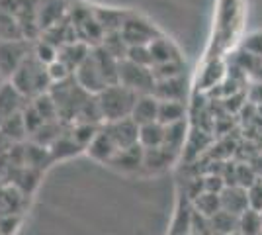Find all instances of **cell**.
I'll list each match as a JSON object with an SVG mask.
<instances>
[{
	"label": "cell",
	"mask_w": 262,
	"mask_h": 235,
	"mask_svg": "<svg viewBox=\"0 0 262 235\" xmlns=\"http://www.w3.org/2000/svg\"><path fill=\"white\" fill-rule=\"evenodd\" d=\"M258 235H262V231H260V233H258Z\"/></svg>",
	"instance_id": "c3c4849f"
},
{
	"label": "cell",
	"mask_w": 262,
	"mask_h": 235,
	"mask_svg": "<svg viewBox=\"0 0 262 235\" xmlns=\"http://www.w3.org/2000/svg\"><path fill=\"white\" fill-rule=\"evenodd\" d=\"M174 151L166 149L164 145L161 147H153V149H145L143 153V170L149 173V175H157V173H163L170 167L176 161Z\"/></svg>",
	"instance_id": "9a60e30c"
},
{
	"label": "cell",
	"mask_w": 262,
	"mask_h": 235,
	"mask_svg": "<svg viewBox=\"0 0 262 235\" xmlns=\"http://www.w3.org/2000/svg\"><path fill=\"white\" fill-rule=\"evenodd\" d=\"M10 82L26 100H33L35 96L49 92L51 84H53L47 65H43L33 53H30L28 59L20 65V69L12 75Z\"/></svg>",
	"instance_id": "6da1fadb"
},
{
	"label": "cell",
	"mask_w": 262,
	"mask_h": 235,
	"mask_svg": "<svg viewBox=\"0 0 262 235\" xmlns=\"http://www.w3.org/2000/svg\"><path fill=\"white\" fill-rule=\"evenodd\" d=\"M22 116H24V123H26V130H28V135H32L39 125H43V118L37 114V110L32 106V102L30 104H26L22 110Z\"/></svg>",
	"instance_id": "8d00e7d4"
},
{
	"label": "cell",
	"mask_w": 262,
	"mask_h": 235,
	"mask_svg": "<svg viewBox=\"0 0 262 235\" xmlns=\"http://www.w3.org/2000/svg\"><path fill=\"white\" fill-rule=\"evenodd\" d=\"M100 123H90V122H75L69 125V134L73 135V139L77 141L82 149H86L90 145V141L96 137L100 132Z\"/></svg>",
	"instance_id": "484cf974"
},
{
	"label": "cell",
	"mask_w": 262,
	"mask_h": 235,
	"mask_svg": "<svg viewBox=\"0 0 262 235\" xmlns=\"http://www.w3.org/2000/svg\"><path fill=\"white\" fill-rule=\"evenodd\" d=\"M121 37L125 39V44L129 45H149L151 41H155L161 34V30L155 26L151 20H147L141 14L129 12L127 18L123 20L120 28Z\"/></svg>",
	"instance_id": "277c9868"
},
{
	"label": "cell",
	"mask_w": 262,
	"mask_h": 235,
	"mask_svg": "<svg viewBox=\"0 0 262 235\" xmlns=\"http://www.w3.org/2000/svg\"><path fill=\"white\" fill-rule=\"evenodd\" d=\"M82 151H84V149L73 139V135L69 134V130H67L65 134L61 135L57 141H53L51 147H49V153H51L53 163L55 161H67V159H71V157H77L78 153H82Z\"/></svg>",
	"instance_id": "44dd1931"
},
{
	"label": "cell",
	"mask_w": 262,
	"mask_h": 235,
	"mask_svg": "<svg viewBox=\"0 0 262 235\" xmlns=\"http://www.w3.org/2000/svg\"><path fill=\"white\" fill-rule=\"evenodd\" d=\"M32 53V45L28 39H4L0 41V75L4 80H10L12 75L20 69L28 55Z\"/></svg>",
	"instance_id": "8992f818"
},
{
	"label": "cell",
	"mask_w": 262,
	"mask_h": 235,
	"mask_svg": "<svg viewBox=\"0 0 262 235\" xmlns=\"http://www.w3.org/2000/svg\"><path fill=\"white\" fill-rule=\"evenodd\" d=\"M69 8L63 0H39L37 2V28L39 34L53 28L55 24L65 20Z\"/></svg>",
	"instance_id": "30bf717a"
},
{
	"label": "cell",
	"mask_w": 262,
	"mask_h": 235,
	"mask_svg": "<svg viewBox=\"0 0 262 235\" xmlns=\"http://www.w3.org/2000/svg\"><path fill=\"white\" fill-rule=\"evenodd\" d=\"M49 94H51V98L57 104L59 120L63 123H67V125H71V123L77 120L80 108L92 96V94H88L86 90H82L78 87L75 77H69L65 80L53 82L51 89H49Z\"/></svg>",
	"instance_id": "7a4b0ae2"
},
{
	"label": "cell",
	"mask_w": 262,
	"mask_h": 235,
	"mask_svg": "<svg viewBox=\"0 0 262 235\" xmlns=\"http://www.w3.org/2000/svg\"><path fill=\"white\" fill-rule=\"evenodd\" d=\"M251 100L254 102V104H258V106L262 104V82H256V84L252 87V90H251Z\"/></svg>",
	"instance_id": "7bdbcfd3"
},
{
	"label": "cell",
	"mask_w": 262,
	"mask_h": 235,
	"mask_svg": "<svg viewBox=\"0 0 262 235\" xmlns=\"http://www.w3.org/2000/svg\"><path fill=\"white\" fill-rule=\"evenodd\" d=\"M24 157H26V165L30 168H33V170H37V173L47 168L53 163L51 153H49V147L37 145V143H32V141L24 149Z\"/></svg>",
	"instance_id": "7402d4cb"
},
{
	"label": "cell",
	"mask_w": 262,
	"mask_h": 235,
	"mask_svg": "<svg viewBox=\"0 0 262 235\" xmlns=\"http://www.w3.org/2000/svg\"><path fill=\"white\" fill-rule=\"evenodd\" d=\"M227 184H225V180L221 179V177H208V179L204 180V190L208 192H217V194H221L223 192V188H225Z\"/></svg>",
	"instance_id": "b9f144b4"
},
{
	"label": "cell",
	"mask_w": 262,
	"mask_h": 235,
	"mask_svg": "<svg viewBox=\"0 0 262 235\" xmlns=\"http://www.w3.org/2000/svg\"><path fill=\"white\" fill-rule=\"evenodd\" d=\"M84 153H86L92 161H96L100 165H108L110 161H112V157L118 153V145L114 143V139L110 137V134L104 130V127H100V132L96 134V137L90 141V145L84 149Z\"/></svg>",
	"instance_id": "7c38bea8"
},
{
	"label": "cell",
	"mask_w": 262,
	"mask_h": 235,
	"mask_svg": "<svg viewBox=\"0 0 262 235\" xmlns=\"http://www.w3.org/2000/svg\"><path fill=\"white\" fill-rule=\"evenodd\" d=\"M239 225V216L225 210H219L215 216L209 218V233L211 235H227L237 231Z\"/></svg>",
	"instance_id": "d4e9b609"
},
{
	"label": "cell",
	"mask_w": 262,
	"mask_h": 235,
	"mask_svg": "<svg viewBox=\"0 0 262 235\" xmlns=\"http://www.w3.org/2000/svg\"><path fill=\"white\" fill-rule=\"evenodd\" d=\"M47 71H49V77H51V82H59V80H65V78L73 77V73L57 59L51 65H47Z\"/></svg>",
	"instance_id": "60d3db41"
},
{
	"label": "cell",
	"mask_w": 262,
	"mask_h": 235,
	"mask_svg": "<svg viewBox=\"0 0 262 235\" xmlns=\"http://www.w3.org/2000/svg\"><path fill=\"white\" fill-rule=\"evenodd\" d=\"M102 127L110 134V137L114 139V143L118 145V149H125V147L139 143V125L133 122L131 118L102 123Z\"/></svg>",
	"instance_id": "ba28073f"
},
{
	"label": "cell",
	"mask_w": 262,
	"mask_h": 235,
	"mask_svg": "<svg viewBox=\"0 0 262 235\" xmlns=\"http://www.w3.org/2000/svg\"><path fill=\"white\" fill-rule=\"evenodd\" d=\"M137 96L139 94H135L133 90L125 89L120 82L118 84H110L100 94H96V100H98V108L104 123L123 120V118H131V112H133V106L137 102Z\"/></svg>",
	"instance_id": "3957f363"
},
{
	"label": "cell",
	"mask_w": 262,
	"mask_h": 235,
	"mask_svg": "<svg viewBox=\"0 0 262 235\" xmlns=\"http://www.w3.org/2000/svg\"><path fill=\"white\" fill-rule=\"evenodd\" d=\"M186 118V104L184 102L174 100H159V114H157V122L163 125L182 122Z\"/></svg>",
	"instance_id": "603a6c76"
},
{
	"label": "cell",
	"mask_w": 262,
	"mask_h": 235,
	"mask_svg": "<svg viewBox=\"0 0 262 235\" xmlns=\"http://www.w3.org/2000/svg\"><path fill=\"white\" fill-rule=\"evenodd\" d=\"M151 69H153L155 80H164V78H174L186 75L184 59H180V61H168V63H161V65H153Z\"/></svg>",
	"instance_id": "836d02e7"
},
{
	"label": "cell",
	"mask_w": 262,
	"mask_h": 235,
	"mask_svg": "<svg viewBox=\"0 0 262 235\" xmlns=\"http://www.w3.org/2000/svg\"><path fill=\"white\" fill-rule=\"evenodd\" d=\"M164 143V125L161 122H151L139 125V145L143 149H153Z\"/></svg>",
	"instance_id": "cb8c5ba5"
},
{
	"label": "cell",
	"mask_w": 262,
	"mask_h": 235,
	"mask_svg": "<svg viewBox=\"0 0 262 235\" xmlns=\"http://www.w3.org/2000/svg\"><path fill=\"white\" fill-rule=\"evenodd\" d=\"M92 14H94V18L98 20L100 26H102L104 34H108V32H118V30H120L121 24H123V20L127 18L129 12L120 10V8L94 6V8H92Z\"/></svg>",
	"instance_id": "ffe728a7"
},
{
	"label": "cell",
	"mask_w": 262,
	"mask_h": 235,
	"mask_svg": "<svg viewBox=\"0 0 262 235\" xmlns=\"http://www.w3.org/2000/svg\"><path fill=\"white\" fill-rule=\"evenodd\" d=\"M221 210L231 212L235 216H241L245 210H249V196L247 188L235 184V186H225L221 192Z\"/></svg>",
	"instance_id": "e0dca14e"
},
{
	"label": "cell",
	"mask_w": 262,
	"mask_h": 235,
	"mask_svg": "<svg viewBox=\"0 0 262 235\" xmlns=\"http://www.w3.org/2000/svg\"><path fill=\"white\" fill-rule=\"evenodd\" d=\"M254 78H256V82H262V65H260V69L256 71V75H254Z\"/></svg>",
	"instance_id": "ee69618b"
},
{
	"label": "cell",
	"mask_w": 262,
	"mask_h": 235,
	"mask_svg": "<svg viewBox=\"0 0 262 235\" xmlns=\"http://www.w3.org/2000/svg\"><path fill=\"white\" fill-rule=\"evenodd\" d=\"M0 132L10 139L12 143H18V141H24L28 137V130H26V123H24V116L22 112L10 116L6 122L0 125Z\"/></svg>",
	"instance_id": "83f0119b"
},
{
	"label": "cell",
	"mask_w": 262,
	"mask_h": 235,
	"mask_svg": "<svg viewBox=\"0 0 262 235\" xmlns=\"http://www.w3.org/2000/svg\"><path fill=\"white\" fill-rule=\"evenodd\" d=\"M143 149L139 143L137 145L125 147V149H118V153L112 157V161L108 163V167H112L118 173L123 175H135L143 170Z\"/></svg>",
	"instance_id": "9c48e42d"
},
{
	"label": "cell",
	"mask_w": 262,
	"mask_h": 235,
	"mask_svg": "<svg viewBox=\"0 0 262 235\" xmlns=\"http://www.w3.org/2000/svg\"><path fill=\"white\" fill-rule=\"evenodd\" d=\"M2 82H4V78H2V75H0V84H2Z\"/></svg>",
	"instance_id": "7dc6e473"
},
{
	"label": "cell",
	"mask_w": 262,
	"mask_h": 235,
	"mask_svg": "<svg viewBox=\"0 0 262 235\" xmlns=\"http://www.w3.org/2000/svg\"><path fill=\"white\" fill-rule=\"evenodd\" d=\"M90 51H92L90 45L84 44V41L75 39V41H69V44H65L63 47H59V55H57V59H59V61H61V63L75 75V71H77V69L86 61L88 57H90Z\"/></svg>",
	"instance_id": "5bb4252c"
},
{
	"label": "cell",
	"mask_w": 262,
	"mask_h": 235,
	"mask_svg": "<svg viewBox=\"0 0 262 235\" xmlns=\"http://www.w3.org/2000/svg\"><path fill=\"white\" fill-rule=\"evenodd\" d=\"M157 114H159V100L153 94H139L131 112V120L137 125H145V123L157 122Z\"/></svg>",
	"instance_id": "ac0fdd59"
},
{
	"label": "cell",
	"mask_w": 262,
	"mask_h": 235,
	"mask_svg": "<svg viewBox=\"0 0 262 235\" xmlns=\"http://www.w3.org/2000/svg\"><path fill=\"white\" fill-rule=\"evenodd\" d=\"M73 77H75V80L78 82V87L82 90H86L88 94H92V96H96V94H100L106 87H110L108 82H106V78L102 77L100 69L96 67L94 59H92V51H90V57H88L86 61L75 71Z\"/></svg>",
	"instance_id": "52a82bcc"
},
{
	"label": "cell",
	"mask_w": 262,
	"mask_h": 235,
	"mask_svg": "<svg viewBox=\"0 0 262 235\" xmlns=\"http://www.w3.org/2000/svg\"><path fill=\"white\" fill-rule=\"evenodd\" d=\"M247 196H249V208L262 212V179H256L247 188Z\"/></svg>",
	"instance_id": "f35d334b"
},
{
	"label": "cell",
	"mask_w": 262,
	"mask_h": 235,
	"mask_svg": "<svg viewBox=\"0 0 262 235\" xmlns=\"http://www.w3.org/2000/svg\"><path fill=\"white\" fill-rule=\"evenodd\" d=\"M192 208L202 213V216L211 218V216H215L221 210V194L204 190L198 198H194V206Z\"/></svg>",
	"instance_id": "4316f807"
},
{
	"label": "cell",
	"mask_w": 262,
	"mask_h": 235,
	"mask_svg": "<svg viewBox=\"0 0 262 235\" xmlns=\"http://www.w3.org/2000/svg\"><path fill=\"white\" fill-rule=\"evenodd\" d=\"M32 102V106L37 110V114L43 118V122H55V120H59V112H57V104L55 100L51 98V94L49 92H45V94H39V96H35Z\"/></svg>",
	"instance_id": "d6a6232c"
},
{
	"label": "cell",
	"mask_w": 262,
	"mask_h": 235,
	"mask_svg": "<svg viewBox=\"0 0 262 235\" xmlns=\"http://www.w3.org/2000/svg\"><path fill=\"white\" fill-rule=\"evenodd\" d=\"M188 94V82L186 75L174 78H164V80H155L153 96L157 100H174L184 102Z\"/></svg>",
	"instance_id": "4fadbf2b"
},
{
	"label": "cell",
	"mask_w": 262,
	"mask_h": 235,
	"mask_svg": "<svg viewBox=\"0 0 262 235\" xmlns=\"http://www.w3.org/2000/svg\"><path fill=\"white\" fill-rule=\"evenodd\" d=\"M4 39H26L18 20L6 8L0 6V41Z\"/></svg>",
	"instance_id": "f1b7e54d"
},
{
	"label": "cell",
	"mask_w": 262,
	"mask_h": 235,
	"mask_svg": "<svg viewBox=\"0 0 262 235\" xmlns=\"http://www.w3.org/2000/svg\"><path fill=\"white\" fill-rule=\"evenodd\" d=\"M188 235H208V233H188Z\"/></svg>",
	"instance_id": "bcb514c9"
},
{
	"label": "cell",
	"mask_w": 262,
	"mask_h": 235,
	"mask_svg": "<svg viewBox=\"0 0 262 235\" xmlns=\"http://www.w3.org/2000/svg\"><path fill=\"white\" fill-rule=\"evenodd\" d=\"M127 61L131 63H137L143 67H153V59H151V51H149V45H131L127 49Z\"/></svg>",
	"instance_id": "d590c367"
},
{
	"label": "cell",
	"mask_w": 262,
	"mask_h": 235,
	"mask_svg": "<svg viewBox=\"0 0 262 235\" xmlns=\"http://www.w3.org/2000/svg\"><path fill=\"white\" fill-rule=\"evenodd\" d=\"M102 47L108 51L110 55H114L118 61H123L125 55H127V49H129V45L125 44V39L121 37L120 30L118 32H108V34L104 35V39H102Z\"/></svg>",
	"instance_id": "1f68e13d"
},
{
	"label": "cell",
	"mask_w": 262,
	"mask_h": 235,
	"mask_svg": "<svg viewBox=\"0 0 262 235\" xmlns=\"http://www.w3.org/2000/svg\"><path fill=\"white\" fill-rule=\"evenodd\" d=\"M149 51H151L153 65H161V63H168V61H180L182 59L178 47L172 44V39H168L164 35H159L155 41L149 44Z\"/></svg>",
	"instance_id": "d6986e66"
},
{
	"label": "cell",
	"mask_w": 262,
	"mask_h": 235,
	"mask_svg": "<svg viewBox=\"0 0 262 235\" xmlns=\"http://www.w3.org/2000/svg\"><path fill=\"white\" fill-rule=\"evenodd\" d=\"M92 59H94L96 67L100 69L102 77L106 78L108 84H118L120 82V61L114 55H110L102 45L92 47Z\"/></svg>",
	"instance_id": "2e32d148"
},
{
	"label": "cell",
	"mask_w": 262,
	"mask_h": 235,
	"mask_svg": "<svg viewBox=\"0 0 262 235\" xmlns=\"http://www.w3.org/2000/svg\"><path fill=\"white\" fill-rule=\"evenodd\" d=\"M237 231L241 235H258L262 231V212L256 210H245L239 216V225H237Z\"/></svg>",
	"instance_id": "4dcf8cb0"
},
{
	"label": "cell",
	"mask_w": 262,
	"mask_h": 235,
	"mask_svg": "<svg viewBox=\"0 0 262 235\" xmlns=\"http://www.w3.org/2000/svg\"><path fill=\"white\" fill-rule=\"evenodd\" d=\"M227 235H241L239 231H233V233H227Z\"/></svg>",
	"instance_id": "f6af8a7d"
},
{
	"label": "cell",
	"mask_w": 262,
	"mask_h": 235,
	"mask_svg": "<svg viewBox=\"0 0 262 235\" xmlns=\"http://www.w3.org/2000/svg\"><path fill=\"white\" fill-rule=\"evenodd\" d=\"M26 104H28V100L14 89V84L10 80H4L0 84V125L6 122L10 116L22 112Z\"/></svg>",
	"instance_id": "8fae6325"
},
{
	"label": "cell",
	"mask_w": 262,
	"mask_h": 235,
	"mask_svg": "<svg viewBox=\"0 0 262 235\" xmlns=\"http://www.w3.org/2000/svg\"><path fill=\"white\" fill-rule=\"evenodd\" d=\"M237 65H239L243 71H249L252 77L256 75V71L260 69L262 65V59L260 57H256V55H252V53H249V51H241L239 55H237Z\"/></svg>",
	"instance_id": "74e56055"
},
{
	"label": "cell",
	"mask_w": 262,
	"mask_h": 235,
	"mask_svg": "<svg viewBox=\"0 0 262 235\" xmlns=\"http://www.w3.org/2000/svg\"><path fill=\"white\" fill-rule=\"evenodd\" d=\"M32 53L37 57V59H39L43 65H51L53 61H57L59 47H55L51 41H47V39H43V37H41V39H37V41L32 45Z\"/></svg>",
	"instance_id": "e575fe53"
},
{
	"label": "cell",
	"mask_w": 262,
	"mask_h": 235,
	"mask_svg": "<svg viewBox=\"0 0 262 235\" xmlns=\"http://www.w3.org/2000/svg\"><path fill=\"white\" fill-rule=\"evenodd\" d=\"M120 84L133 90L135 94H153V69L143 67V65L123 59V61H120Z\"/></svg>",
	"instance_id": "5b68a950"
},
{
	"label": "cell",
	"mask_w": 262,
	"mask_h": 235,
	"mask_svg": "<svg viewBox=\"0 0 262 235\" xmlns=\"http://www.w3.org/2000/svg\"><path fill=\"white\" fill-rule=\"evenodd\" d=\"M243 49L262 59V32H254V34L249 35L243 44Z\"/></svg>",
	"instance_id": "ab89813d"
},
{
	"label": "cell",
	"mask_w": 262,
	"mask_h": 235,
	"mask_svg": "<svg viewBox=\"0 0 262 235\" xmlns=\"http://www.w3.org/2000/svg\"><path fill=\"white\" fill-rule=\"evenodd\" d=\"M186 139V122H176L170 123V125H164V143L163 145L170 151L178 153L182 145H184Z\"/></svg>",
	"instance_id": "f546056e"
}]
</instances>
